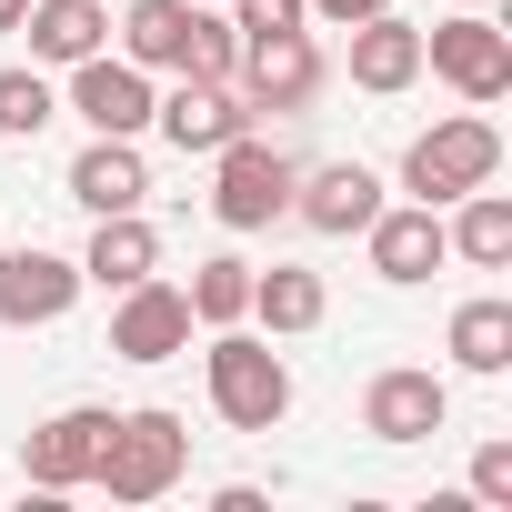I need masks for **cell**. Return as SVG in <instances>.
<instances>
[{
	"label": "cell",
	"instance_id": "1",
	"mask_svg": "<svg viewBox=\"0 0 512 512\" xmlns=\"http://www.w3.org/2000/svg\"><path fill=\"white\" fill-rule=\"evenodd\" d=\"M201 382H211V412H221L231 432H282V422H292V362L272 352V332L221 322L211 352H201Z\"/></svg>",
	"mask_w": 512,
	"mask_h": 512
},
{
	"label": "cell",
	"instance_id": "22",
	"mask_svg": "<svg viewBox=\"0 0 512 512\" xmlns=\"http://www.w3.org/2000/svg\"><path fill=\"white\" fill-rule=\"evenodd\" d=\"M191 0H131V11H121V61H141L151 81L161 71H181V51H191Z\"/></svg>",
	"mask_w": 512,
	"mask_h": 512
},
{
	"label": "cell",
	"instance_id": "21",
	"mask_svg": "<svg viewBox=\"0 0 512 512\" xmlns=\"http://www.w3.org/2000/svg\"><path fill=\"white\" fill-rule=\"evenodd\" d=\"M452 262H472V272H512V201L482 181V191H462L452 201Z\"/></svg>",
	"mask_w": 512,
	"mask_h": 512
},
{
	"label": "cell",
	"instance_id": "5",
	"mask_svg": "<svg viewBox=\"0 0 512 512\" xmlns=\"http://www.w3.org/2000/svg\"><path fill=\"white\" fill-rule=\"evenodd\" d=\"M422 71H432L442 91H462L472 111H492V101L512 91V31H502V21H482V11L432 21V31H422Z\"/></svg>",
	"mask_w": 512,
	"mask_h": 512
},
{
	"label": "cell",
	"instance_id": "20",
	"mask_svg": "<svg viewBox=\"0 0 512 512\" xmlns=\"http://www.w3.org/2000/svg\"><path fill=\"white\" fill-rule=\"evenodd\" d=\"M442 352H452V372L502 382V372H512V302H502V292L462 302V312H452V332H442Z\"/></svg>",
	"mask_w": 512,
	"mask_h": 512
},
{
	"label": "cell",
	"instance_id": "19",
	"mask_svg": "<svg viewBox=\"0 0 512 512\" xmlns=\"http://www.w3.org/2000/svg\"><path fill=\"white\" fill-rule=\"evenodd\" d=\"M21 31H31V61L41 71H71V61H91L111 41V11H101V0H31Z\"/></svg>",
	"mask_w": 512,
	"mask_h": 512
},
{
	"label": "cell",
	"instance_id": "10",
	"mask_svg": "<svg viewBox=\"0 0 512 512\" xmlns=\"http://www.w3.org/2000/svg\"><path fill=\"white\" fill-rule=\"evenodd\" d=\"M101 442H111V412L101 402H61L51 422H31V442H21L31 492H81L101 472Z\"/></svg>",
	"mask_w": 512,
	"mask_h": 512
},
{
	"label": "cell",
	"instance_id": "9",
	"mask_svg": "<svg viewBox=\"0 0 512 512\" xmlns=\"http://www.w3.org/2000/svg\"><path fill=\"white\" fill-rule=\"evenodd\" d=\"M442 422H452V382H442V372L392 362V372H372V382H362V432H372V442H392V452H402V442H432Z\"/></svg>",
	"mask_w": 512,
	"mask_h": 512
},
{
	"label": "cell",
	"instance_id": "12",
	"mask_svg": "<svg viewBox=\"0 0 512 512\" xmlns=\"http://www.w3.org/2000/svg\"><path fill=\"white\" fill-rule=\"evenodd\" d=\"M151 71L141 61H121V51H91V61H71V101L61 111H81L91 131H121V141H141L151 131Z\"/></svg>",
	"mask_w": 512,
	"mask_h": 512
},
{
	"label": "cell",
	"instance_id": "25",
	"mask_svg": "<svg viewBox=\"0 0 512 512\" xmlns=\"http://www.w3.org/2000/svg\"><path fill=\"white\" fill-rule=\"evenodd\" d=\"M181 71H191V81H241V31H231V11H201V21H191Z\"/></svg>",
	"mask_w": 512,
	"mask_h": 512
},
{
	"label": "cell",
	"instance_id": "18",
	"mask_svg": "<svg viewBox=\"0 0 512 512\" xmlns=\"http://www.w3.org/2000/svg\"><path fill=\"white\" fill-rule=\"evenodd\" d=\"M241 322H262L272 342H302V332H322V322H332V292H322V272L272 262V272H251V312H241Z\"/></svg>",
	"mask_w": 512,
	"mask_h": 512
},
{
	"label": "cell",
	"instance_id": "17",
	"mask_svg": "<svg viewBox=\"0 0 512 512\" xmlns=\"http://www.w3.org/2000/svg\"><path fill=\"white\" fill-rule=\"evenodd\" d=\"M151 272H161V231H151L141 211H101V221H91V251H81V282L131 292V282H151Z\"/></svg>",
	"mask_w": 512,
	"mask_h": 512
},
{
	"label": "cell",
	"instance_id": "23",
	"mask_svg": "<svg viewBox=\"0 0 512 512\" xmlns=\"http://www.w3.org/2000/svg\"><path fill=\"white\" fill-rule=\"evenodd\" d=\"M181 302H191V332H221V322H241V312H251V262H241V251H211V262H191Z\"/></svg>",
	"mask_w": 512,
	"mask_h": 512
},
{
	"label": "cell",
	"instance_id": "13",
	"mask_svg": "<svg viewBox=\"0 0 512 512\" xmlns=\"http://www.w3.org/2000/svg\"><path fill=\"white\" fill-rule=\"evenodd\" d=\"M111 352L121 362H181L191 352V302H181V282H131V292H111Z\"/></svg>",
	"mask_w": 512,
	"mask_h": 512
},
{
	"label": "cell",
	"instance_id": "4",
	"mask_svg": "<svg viewBox=\"0 0 512 512\" xmlns=\"http://www.w3.org/2000/svg\"><path fill=\"white\" fill-rule=\"evenodd\" d=\"M482 181H502V131H492L482 111H452V121H432V131L402 151V191L432 201V211H452V201L482 191Z\"/></svg>",
	"mask_w": 512,
	"mask_h": 512
},
{
	"label": "cell",
	"instance_id": "8",
	"mask_svg": "<svg viewBox=\"0 0 512 512\" xmlns=\"http://www.w3.org/2000/svg\"><path fill=\"white\" fill-rule=\"evenodd\" d=\"M81 292L91 282H81V262H61V251H41V241L0 251V332H51Z\"/></svg>",
	"mask_w": 512,
	"mask_h": 512
},
{
	"label": "cell",
	"instance_id": "27",
	"mask_svg": "<svg viewBox=\"0 0 512 512\" xmlns=\"http://www.w3.org/2000/svg\"><path fill=\"white\" fill-rule=\"evenodd\" d=\"M462 492H472V502H492V512H512V442H482Z\"/></svg>",
	"mask_w": 512,
	"mask_h": 512
},
{
	"label": "cell",
	"instance_id": "2",
	"mask_svg": "<svg viewBox=\"0 0 512 512\" xmlns=\"http://www.w3.org/2000/svg\"><path fill=\"white\" fill-rule=\"evenodd\" d=\"M181 472H191V422L181 412H161V402L111 412V442H101V472H91L111 502H161V492H181Z\"/></svg>",
	"mask_w": 512,
	"mask_h": 512
},
{
	"label": "cell",
	"instance_id": "28",
	"mask_svg": "<svg viewBox=\"0 0 512 512\" xmlns=\"http://www.w3.org/2000/svg\"><path fill=\"white\" fill-rule=\"evenodd\" d=\"M372 11H392V0H312L322 31H352V21H372Z\"/></svg>",
	"mask_w": 512,
	"mask_h": 512
},
{
	"label": "cell",
	"instance_id": "24",
	"mask_svg": "<svg viewBox=\"0 0 512 512\" xmlns=\"http://www.w3.org/2000/svg\"><path fill=\"white\" fill-rule=\"evenodd\" d=\"M61 121V91L41 81V61L31 71H0V131H11V141H41Z\"/></svg>",
	"mask_w": 512,
	"mask_h": 512
},
{
	"label": "cell",
	"instance_id": "26",
	"mask_svg": "<svg viewBox=\"0 0 512 512\" xmlns=\"http://www.w3.org/2000/svg\"><path fill=\"white\" fill-rule=\"evenodd\" d=\"M231 31L241 41H262V31H312V0H221Z\"/></svg>",
	"mask_w": 512,
	"mask_h": 512
},
{
	"label": "cell",
	"instance_id": "11",
	"mask_svg": "<svg viewBox=\"0 0 512 512\" xmlns=\"http://www.w3.org/2000/svg\"><path fill=\"white\" fill-rule=\"evenodd\" d=\"M362 251H372V272H382L392 292H412V282H432V272L452 262V231H442L432 201H382V211L362 221Z\"/></svg>",
	"mask_w": 512,
	"mask_h": 512
},
{
	"label": "cell",
	"instance_id": "30",
	"mask_svg": "<svg viewBox=\"0 0 512 512\" xmlns=\"http://www.w3.org/2000/svg\"><path fill=\"white\" fill-rule=\"evenodd\" d=\"M191 11H221V0H191Z\"/></svg>",
	"mask_w": 512,
	"mask_h": 512
},
{
	"label": "cell",
	"instance_id": "29",
	"mask_svg": "<svg viewBox=\"0 0 512 512\" xmlns=\"http://www.w3.org/2000/svg\"><path fill=\"white\" fill-rule=\"evenodd\" d=\"M21 11H31V0H0V31H21Z\"/></svg>",
	"mask_w": 512,
	"mask_h": 512
},
{
	"label": "cell",
	"instance_id": "3",
	"mask_svg": "<svg viewBox=\"0 0 512 512\" xmlns=\"http://www.w3.org/2000/svg\"><path fill=\"white\" fill-rule=\"evenodd\" d=\"M292 181H302V161H292L282 141L241 131V141L211 151V221H221V231H272V221L292 211Z\"/></svg>",
	"mask_w": 512,
	"mask_h": 512
},
{
	"label": "cell",
	"instance_id": "6",
	"mask_svg": "<svg viewBox=\"0 0 512 512\" xmlns=\"http://www.w3.org/2000/svg\"><path fill=\"white\" fill-rule=\"evenodd\" d=\"M151 131L181 151V161H211L221 141H241V131H262V111L241 101V81H191V71H171V91L151 101Z\"/></svg>",
	"mask_w": 512,
	"mask_h": 512
},
{
	"label": "cell",
	"instance_id": "7",
	"mask_svg": "<svg viewBox=\"0 0 512 512\" xmlns=\"http://www.w3.org/2000/svg\"><path fill=\"white\" fill-rule=\"evenodd\" d=\"M332 91V51L312 31H262V41H241V101L251 111H312Z\"/></svg>",
	"mask_w": 512,
	"mask_h": 512
},
{
	"label": "cell",
	"instance_id": "14",
	"mask_svg": "<svg viewBox=\"0 0 512 512\" xmlns=\"http://www.w3.org/2000/svg\"><path fill=\"white\" fill-rule=\"evenodd\" d=\"M91 221L101 211H141V191H151V161H141V141H121V131H91L81 151H71V181H61Z\"/></svg>",
	"mask_w": 512,
	"mask_h": 512
},
{
	"label": "cell",
	"instance_id": "16",
	"mask_svg": "<svg viewBox=\"0 0 512 512\" xmlns=\"http://www.w3.org/2000/svg\"><path fill=\"white\" fill-rule=\"evenodd\" d=\"M292 211H302L322 241H352V231L382 211V181H372L362 161H322V171H302V181H292Z\"/></svg>",
	"mask_w": 512,
	"mask_h": 512
},
{
	"label": "cell",
	"instance_id": "15",
	"mask_svg": "<svg viewBox=\"0 0 512 512\" xmlns=\"http://www.w3.org/2000/svg\"><path fill=\"white\" fill-rule=\"evenodd\" d=\"M412 81H422V21H402V11L352 21V91L392 101V91H412Z\"/></svg>",
	"mask_w": 512,
	"mask_h": 512
}]
</instances>
